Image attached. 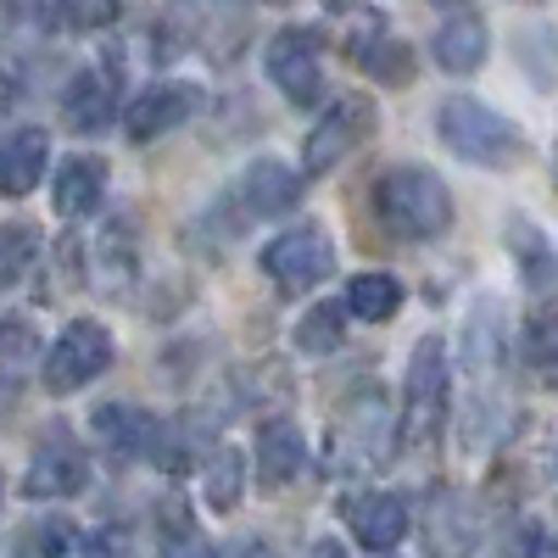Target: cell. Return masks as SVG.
<instances>
[{
    "label": "cell",
    "instance_id": "cell-21",
    "mask_svg": "<svg viewBox=\"0 0 558 558\" xmlns=\"http://www.w3.org/2000/svg\"><path fill=\"white\" fill-rule=\"evenodd\" d=\"M202 497L213 514H235L246 497V452L241 447H213V458L202 463Z\"/></svg>",
    "mask_w": 558,
    "mask_h": 558
},
{
    "label": "cell",
    "instance_id": "cell-17",
    "mask_svg": "<svg viewBox=\"0 0 558 558\" xmlns=\"http://www.w3.org/2000/svg\"><path fill=\"white\" fill-rule=\"evenodd\" d=\"M101 196H107V162L101 157H68L51 179V207L57 218H89L101 213Z\"/></svg>",
    "mask_w": 558,
    "mask_h": 558
},
{
    "label": "cell",
    "instance_id": "cell-37",
    "mask_svg": "<svg viewBox=\"0 0 558 558\" xmlns=\"http://www.w3.org/2000/svg\"><path fill=\"white\" fill-rule=\"evenodd\" d=\"M553 458H558V452H553Z\"/></svg>",
    "mask_w": 558,
    "mask_h": 558
},
{
    "label": "cell",
    "instance_id": "cell-23",
    "mask_svg": "<svg viewBox=\"0 0 558 558\" xmlns=\"http://www.w3.org/2000/svg\"><path fill=\"white\" fill-rule=\"evenodd\" d=\"M425 542L436 558H458L463 547L475 542V514H470V502H463L458 492H441L436 508H430V525H425Z\"/></svg>",
    "mask_w": 558,
    "mask_h": 558
},
{
    "label": "cell",
    "instance_id": "cell-15",
    "mask_svg": "<svg viewBox=\"0 0 558 558\" xmlns=\"http://www.w3.org/2000/svg\"><path fill=\"white\" fill-rule=\"evenodd\" d=\"M296 202H302V179L279 157H257L241 173V207L252 218H286V213H296Z\"/></svg>",
    "mask_w": 558,
    "mask_h": 558
},
{
    "label": "cell",
    "instance_id": "cell-33",
    "mask_svg": "<svg viewBox=\"0 0 558 558\" xmlns=\"http://www.w3.org/2000/svg\"><path fill=\"white\" fill-rule=\"evenodd\" d=\"M229 558H279V553H274V547H268L263 536H241V542H235V553H229Z\"/></svg>",
    "mask_w": 558,
    "mask_h": 558
},
{
    "label": "cell",
    "instance_id": "cell-18",
    "mask_svg": "<svg viewBox=\"0 0 558 558\" xmlns=\"http://www.w3.org/2000/svg\"><path fill=\"white\" fill-rule=\"evenodd\" d=\"M307 463V447H302V430L296 418H263L257 425V481L263 486H291Z\"/></svg>",
    "mask_w": 558,
    "mask_h": 558
},
{
    "label": "cell",
    "instance_id": "cell-30",
    "mask_svg": "<svg viewBox=\"0 0 558 558\" xmlns=\"http://www.w3.org/2000/svg\"><path fill=\"white\" fill-rule=\"evenodd\" d=\"M508 235H514V257H525V279L531 286H547L553 279V252L542 246V229L536 223H508Z\"/></svg>",
    "mask_w": 558,
    "mask_h": 558
},
{
    "label": "cell",
    "instance_id": "cell-19",
    "mask_svg": "<svg viewBox=\"0 0 558 558\" xmlns=\"http://www.w3.org/2000/svg\"><path fill=\"white\" fill-rule=\"evenodd\" d=\"M486 51H492V28H486L481 17H447V23L436 28V45H430L436 68L452 73V78L475 73V68L486 62Z\"/></svg>",
    "mask_w": 558,
    "mask_h": 558
},
{
    "label": "cell",
    "instance_id": "cell-34",
    "mask_svg": "<svg viewBox=\"0 0 558 558\" xmlns=\"http://www.w3.org/2000/svg\"><path fill=\"white\" fill-rule=\"evenodd\" d=\"M168 558H223L218 547H207V542H184V547H173Z\"/></svg>",
    "mask_w": 558,
    "mask_h": 558
},
{
    "label": "cell",
    "instance_id": "cell-16",
    "mask_svg": "<svg viewBox=\"0 0 558 558\" xmlns=\"http://www.w3.org/2000/svg\"><path fill=\"white\" fill-rule=\"evenodd\" d=\"M51 168V134L45 129H17L0 140V196L17 202V196H34V184Z\"/></svg>",
    "mask_w": 558,
    "mask_h": 558
},
{
    "label": "cell",
    "instance_id": "cell-5",
    "mask_svg": "<svg viewBox=\"0 0 558 558\" xmlns=\"http://www.w3.org/2000/svg\"><path fill=\"white\" fill-rule=\"evenodd\" d=\"M118 347H112V330L101 318H73L68 330L51 341V352H45L39 363V386L51 397H73L84 386H96L107 368H112Z\"/></svg>",
    "mask_w": 558,
    "mask_h": 558
},
{
    "label": "cell",
    "instance_id": "cell-14",
    "mask_svg": "<svg viewBox=\"0 0 558 558\" xmlns=\"http://www.w3.org/2000/svg\"><path fill=\"white\" fill-rule=\"evenodd\" d=\"M89 430H96L101 452H112V458H140V452L157 447L162 418H151L146 408H134V402H101L96 413H89Z\"/></svg>",
    "mask_w": 558,
    "mask_h": 558
},
{
    "label": "cell",
    "instance_id": "cell-4",
    "mask_svg": "<svg viewBox=\"0 0 558 558\" xmlns=\"http://www.w3.org/2000/svg\"><path fill=\"white\" fill-rule=\"evenodd\" d=\"M447 397H452V363H447V341L425 336L408 357V386H402V418H397V441L402 447H425L441 418H447Z\"/></svg>",
    "mask_w": 558,
    "mask_h": 558
},
{
    "label": "cell",
    "instance_id": "cell-2",
    "mask_svg": "<svg viewBox=\"0 0 558 558\" xmlns=\"http://www.w3.org/2000/svg\"><path fill=\"white\" fill-rule=\"evenodd\" d=\"M397 447V413L380 391H357L336 408L330 418V441H324V470L330 475H368L380 470Z\"/></svg>",
    "mask_w": 558,
    "mask_h": 558
},
{
    "label": "cell",
    "instance_id": "cell-32",
    "mask_svg": "<svg viewBox=\"0 0 558 558\" xmlns=\"http://www.w3.org/2000/svg\"><path fill=\"white\" fill-rule=\"evenodd\" d=\"M7 12L23 28H57L62 23V0H7Z\"/></svg>",
    "mask_w": 558,
    "mask_h": 558
},
{
    "label": "cell",
    "instance_id": "cell-27",
    "mask_svg": "<svg viewBox=\"0 0 558 558\" xmlns=\"http://www.w3.org/2000/svg\"><path fill=\"white\" fill-rule=\"evenodd\" d=\"M134 279V235L129 223H107V235L96 241V291H123Z\"/></svg>",
    "mask_w": 558,
    "mask_h": 558
},
{
    "label": "cell",
    "instance_id": "cell-7",
    "mask_svg": "<svg viewBox=\"0 0 558 558\" xmlns=\"http://www.w3.org/2000/svg\"><path fill=\"white\" fill-rule=\"evenodd\" d=\"M375 101L368 96H341L330 101V112H324L307 134V146H302V173L307 179H324V173H336L347 157H357L368 140H375Z\"/></svg>",
    "mask_w": 558,
    "mask_h": 558
},
{
    "label": "cell",
    "instance_id": "cell-8",
    "mask_svg": "<svg viewBox=\"0 0 558 558\" xmlns=\"http://www.w3.org/2000/svg\"><path fill=\"white\" fill-rule=\"evenodd\" d=\"M508 307L497 296H481L470 307V324H463V352H470V380H475V397H470V418L492 408V397L502 391V368H508Z\"/></svg>",
    "mask_w": 558,
    "mask_h": 558
},
{
    "label": "cell",
    "instance_id": "cell-31",
    "mask_svg": "<svg viewBox=\"0 0 558 558\" xmlns=\"http://www.w3.org/2000/svg\"><path fill=\"white\" fill-rule=\"evenodd\" d=\"M123 0H62V28H78V34H96L118 17Z\"/></svg>",
    "mask_w": 558,
    "mask_h": 558
},
{
    "label": "cell",
    "instance_id": "cell-12",
    "mask_svg": "<svg viewBox=\"0 0 558 558\" xmlns=\"http://www.w3.org/2000/svg\"><path fill=\"white\" fill-rule=\"evenodd\" d=\"M118 96H123V68H112V62L78 68V73L68 78V89H62V118H68V129L101 134V129L118 118Z\"/></svg>",
    "mask_w": 558,
    "mask_h": 558
},
{
    "label": "cell",
    "instance_id": "cell-3",
    "mask_svg": "<svg viewBox=\"0 0 558 558\" xmlns=\"http://www.w3.org/2000/svg\"><path fill=\"white\" fill-rule=\"evenodd\" d=\"M436 134L441 146L475 168H520L525 162V129L508 123L497 107L475 101V96H452L436 112Z\"/></svg>",
    "mask_w": 558,
    "mask_h": 558
},
{
    "label": "cell",
    "instance_id": "cell-28",
    "mask_svg": "<svg viewBox=\"0 0 558 558\" xmlns=\"http://www.w3.org/2000/svg\"><path fill=\"white\" fill-rule=\"evenodd\" d=\"M34 257H39V229L34 223H0V291L23 286Z\"/></svg>",
    "mask_w": 558,
    "mask_h": 558
},
{
    "label": "cell",
    "instance_id": "cell-29",
    "mask_svg": "<svg viewBox=\"0 0 558 558\" xmlns=\"http://www.w3.org/2000/svg\"><path fill=\"white\" fill-rule=\"evenodd\" d=\"M357 68H363L368 78H380V84L402 89V84L413 78V51H408V45H402L397 34H386V39H380V45H375V51H368Z\"/></svg>",
    "mask_w": 558,
    "mask_h": 558
},
{
    "label": "cell",
    "instance_id": "cell-26",
    "mask_svg": "<svg viewBox=\"0 0 558 558\" xmlns=\"http://www.w3.org/2000/svg\"><path fill=\"white\" fill-rule=\"evenodd\" d=\"M336 34H341V51H347L352 62H363L391 28H386V17H380L375 7H357V0H336Z\"/></svg>",
    "mask_w": 558,
    "mask_h": 558
},
{
    "label": "cell",
    "instance_id": "cell-20",
    "mask_svg": "<svg viewBox=\"0 0 558 558\" xmlns=\"http://www.w3.org/2000/svg\"><path fill=\"white\" fill-rule=\"evenodd\" d=\"M34 352H39L34 324L0 318V413L17 408V397H23V386H28V368H34Z\"/></svg>",
    "mask_w": 558,
    "mask_h": 558
},
{
    "label": "cell",
    "instance_id": "cell-9",
    "mask_svg": "<svg viewBox=\"0 0 558 558\" xmlns=\"http://www.w3.org/2000/svg\"><path fill=\"white\" fill-rule=\"evenodd\" d=\"M89 486V452L73 441V430H45V441L34 447L28 470H23V497L28 502H68Z\"/></svg>",
    "mask_w": 558,
    "mask_h": 558
},
{
    "label": "cell",
    "instance_id": "cell-11",
    "mask_svg": "<svg viewBox=\"0 0 558 558\" xmlns=\"http://www.w3.org/2000/svg\"><path fill=\"white\" fill-rule=\"evenodd\" d=\"M196 107H202V89H196V84L162 78V84H151V89H140V96L123 107V134L146 146V140H162V134H173L179 123H191Z\"/></svg>",
    "mask_w": 558,
    "mask_h": 558
},
{
    "label": "cell",
    "instance_id": "cell-22",
    "mask_svg": "<svg viewBox=\"0 0 558 558\" xmlns=\"http://www.w3.org/2000/svg\"><path fill=\"white\" fill-rule=\"evenodd\" d=\"M347 313L363 318V324L397 318V313H402V279H397V274H380V268L352 274V279H347Z\"/></svg>",
    "mask_w": 558,
    "mask_h": 558
},
{
    "label": "cell",
    "instance_id": "cell-6",
    "mask_svg": "<svg viewBox=\"0 0 558 558\" xmlns=\"http://www.w3.org/2000/svg\"><path fill=\"white\" fill-rule=\"evenodd\" d=\"M263 274L274 279L286 296H302L313 286H324V279L336 274V246H330V229L302 218L291 229H279V235L263 246Z\"/></svg>",
    "mask_w": 558,
    "mask_h": 558
},
{
    "label": "cell",
    "instance_id": "cell-1",
    "mask_svg": "<svg viewBox=\"0 0 558 558\" xmlns=\"http://www.w3.org/2000/svg\"><path fill=\"white\" fill-rule=\"evenodd\" d=\"M375 218L391 241L425 246L452 229V191L430 168H386L375 179Z\"/></svg>",
    "mask_w": 558,
    "mask_h": 558
},
{
    "label": "cell",
    "instance_id": "cell-24",
    "mask_svg": "<svg viewBox=\"0 0 558 558\" xmlns=\"http://www.w3.org/2000/svg\"><path fill=\"white\" fill-rule=\"evenodd\" d=\"M520 347H525V363L542 375V386L558 391V302H547V307H536V313L525 318Z\"/></svg>",
    "mask_w": 558,
    "mask_h": 558
},
{
    "label": "cell",
    "instance_id": "cell-35",
    "mask_svg": "<svg viewBox=\"0 0 558 558\" xmlns=\"http://www.w3.org/2000/svg\"><path fill=\"white\" fill-rule=\"evenodd\" d=\"M307 558H347V547H341V542H318Z\"/></svg>",
    "mask_w": 558,
    "mask_h": 558
},
{
    "label": "cell",
    "instance_id": "cell-25",
    "mask_svg": "<svg viewBox=\"0 0 558 558\" xmlns=\"http://www.w3.org/2000/svg\"><path fill=\"white\" fill-rule=\"evenodd\" d=\"M341 336H347V307L341 302H313L296 324V352L330 357V352H341Z\"/></svg>",
    "mask_w": 558,
    "mask_h": 558
},
{
    "label": "cell",
    "instance_id": "cell-36",
    "mask_svg": "<svg viewBox=\"0 0 558 558\" xmlns=\"http://www.w3.org/2000/svg\"><path fill=\"white\" fill-rule=\"evenodd\" d=\"M0 492H7V481H0Z\"/></svg>",
    "mask_w": 558,
    "mask_h": 558
},
{
    "label": "cell",
    "instance_id": "cell-13",
    "mask_svg": "<svg viewBox=\"0 0 558 558\" xmlns=\"http://www.w3.org/2000/svg\"><path fill=\"white\" fill-rule=\"evenodd\" d=\"M341 514H347L357 547H368V553H391L408 536V502L397 492H357L341 502Z\"/></svg>",
    "mask_w": 558,
    "mask_h": 558
},
{
    "label": "cell",
    "instance_id": "cell-10",
    "mask_svg": "<svg viewBox=\"0 0 558 558\" xmlns=\"http://www.w3.org/2000/svg\"><path fill=\"white\" fill-rule=\"evenodd\" d=\"M268 78L291 107L324 101V62H318V34L313 28H279L268 39Z\"/></svg>",
    "mask_w": 558,
    "mask_h": 558
}]
</instances>
